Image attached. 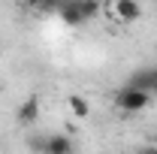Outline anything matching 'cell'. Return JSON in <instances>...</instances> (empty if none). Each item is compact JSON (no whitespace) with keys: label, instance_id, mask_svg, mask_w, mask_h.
<instances>
[{"label":"cell","instance_id":"obj_2","mask_svg":"<svg viewBox=\"0 0 157 154\" xmlns=\"http://www.w3.org/2000/svg\"><path fill=\"white\" fill-rule=\"evenodd\" d=\"M109 15L121 24H133V21L142 18V3L139 0H112L109 6H103Z\"/></svg>","mask_w":157,"mask_h":154},{"label":"cell","instance_id":"obj_5","mask_svg":"<svg viewBox=\"0 0 157 154\" xmlns=\"http://www.w3.org/2000/svg\"><path fill=\"white\" fill-rule=\"evenodd\" d=\"M130 85H136V88H145V91L157 94V67H148V70L133 73V76H130Z\"/></svg>","mask_w":157,"mask_h":154},{"label":"cell","instance_id":"obj_8","mask_svg":"<svg viewBox=\"0 0 157 154\" xmlns=\"http://www.w3.org/2000/svg\"><path fill=\"white\" fill-rule=\"evenodd\" d=\"M78 3V9H82V15L91 21V18H97L100 12H103V3L100 0H76Z\"/></svg>","mask_w":157,"mask_h":154},{"label":"cell","instance_id":"obj_9","mask_svg":"<svg viewBox=\"0 0 157 154\" xmlns=\"http://www.w3.org/2000/svg\"><path fill=\"white\" fill-rule=\"evenodd\" d=\"M21 6H27V9H39L42 0H21Z\"/></svg>","mask_w":157,"mask_h":154},{"label":"cell","instance_id":"obj_1","mask_svg":"<svg viewBox=\"0 0 157 154\" xmlns=\"http://www.w3.org/2000/svg\"><path fill=\"white\" fill-rule=\"evenodd\" d=\"M151 100H154L151 91L136 88V85H130V82H127V85L115 94V106L121 109V112H127V115H139V112H145V109L151 106Z\"/></svg>","mask_w":157,"mask_h":154},{"label":"cell","instance_id":"obj_6","mask_svg":"<svg viewBox=\"0 0 157 154\" xmlns=\"http://www.w3.org/2000/svg\"><path fill=\"white\" fill-rule=\"evenodd\" d=\"M73 148H76V142L63 133H55L45 139V151L48 154H73Z\"/></svg>","mask_w":157,"mask_h":154},{"label":"cell","instance_id":"obj_7","mask_svg":"<svg viewBox=\"0 0 157 154\" xmlns=\"http://www.w3.org/2000/svg\"><path fill=\"white\" fill-rule=\"evenodd\" d=\"M67 106H70V112L78 118V121H85V118L91 115V103L85 100V97H78V94H73L70 100H67Z\"/></svg>","mask_w":157,"mask_h":154},{"label":"cell","instance_id":"obj_3","mask_svg":"<svg viewBox=\"0 0 157 154\" xmlns=\"http://www.w3.org/2000/svg\"><path fill=\"white\" fill-rule=\"evenodd\" d=\"M15 121H18L21 127H33V124L39 121V100L36 97L21 100V106L15 109Z\"/></svg>","mask_w":157,"mask_h":154},{"label":"cell","instance_id":"obj_10","mask_svg":"<svg viewBox=\"0 0 157 154\" xmlns=\"http://www.w3.org/2000/svg\"><path fill=\"white\" fill-rule=\"evenodd\" d=\"M151 145H154V148H157V136H154V139H151Z\"/></svg>","mask_w":157,"mask_h":154},{"label":"cell","instance_id":"obj_4","mask_svg":"<svg viewBox=\"0 0 157 154\" xmlns=\"http://www.w3.org/2000/svg\"><path fill=\"white\" fill-rule=\"evenodd\" d=\"M58 15L63 18V24H70V27H78V24H85V15H82V9H78V3L76 0H63L60 3V9H58Z\"/></svg>","mask_w":157,"mask_h":154}]
</instances>
